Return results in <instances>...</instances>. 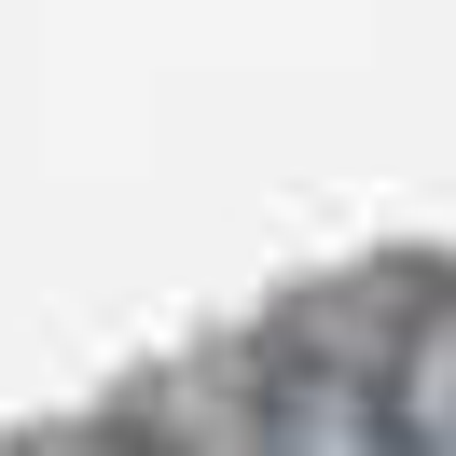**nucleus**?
Listing matches in <instances>:
<instances>
[{
    "instance_id": "1",
    "label": "nucleus",
    "mask_w": 456,
    "mask_h": 456,
    "mask_svg": "<svg viewBox=\"0 0 456 456\" xmlns=\"http://www.w3.org/2000/svg\"><path fill=\"white\" fill-rule=\"evenodd\" d=\"M387 428L401 456H456V305H415V332L387 346Z\"/></svg>"
},
{
    "instance_id": "2",
    "label": "nucleus",
    "mask_w": 456,
    "mask_h": 456,
    "mask_svg": "<svg viewBox=\"0 0 456 456\" xmlns=\"http://www.w3.org/2000/svg\"><path fill=\"white\" fill-rule=\"evenodd\" d=\"M277 456H401L387 401L346 387V373H290L277 387Z\"/></svg>"
}]
</instances>
